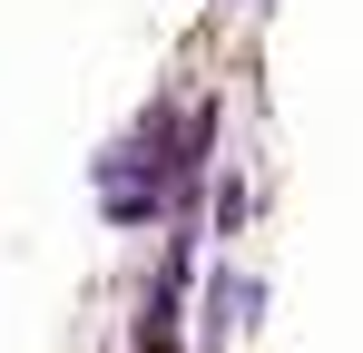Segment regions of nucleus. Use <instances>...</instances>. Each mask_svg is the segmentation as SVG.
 <instances>
[{"instance_id": "obj_1", "label": "nucleus", "mask_w": 363, "mask_h": 353, "mask_svg": "<svg viewBox=\"0 0 363 353\" xmlns=\"http://www.w3.org/2000/svg\"><path fill=\"white\" fill-rule=\"evenodd\" d=\"M245 324H255V275H245V265H216V275H206V344H226Z\"/></svg>"}, {"instance_id": "obj_2", "label": "nucleus", "mask_w": 363, "mask_h": 353, "mask_svg": "<svg viewBox=\"0 0 363 353\" xmlns=\"http://www.w3.org/2000/svg\"><path fill=\"white\" fill-rule=\"evenodd\" d=\"M177 275H186V255L167 265V285L147 294V314H138V353H177Z\"/></svg>"}]
</instances>
